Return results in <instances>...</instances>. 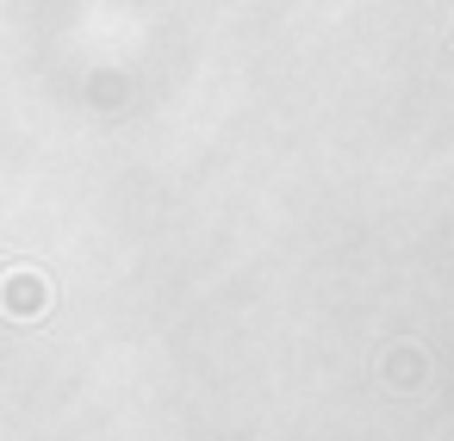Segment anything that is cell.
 Instances as JSON below:
<instances>
[{
    "mask_svg": "<svg viewBox=\"0 0 454 441\" xmlns=\"http://www.w3.org/2000/svg\"><path fill=\"white\" fill-rule=\"evenodd\" d=\"M44 305H51V286H44V274L20 267V274H7V280H0V311H7V317H38Z\"/></svg>",
    "mask_w": 454,
    "mask_h": 441,
    "instance_id": "cell-1",
    "label": "cell"
}]
</instances>
